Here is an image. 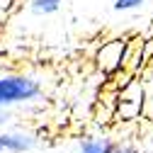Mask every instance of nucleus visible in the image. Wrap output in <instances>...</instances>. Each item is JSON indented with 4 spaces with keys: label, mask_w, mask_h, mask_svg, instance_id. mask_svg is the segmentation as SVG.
<instances>
[{
    "label": "nucleus",
    "mask_w": 153,
    "mask_h": 153,
    "mask_svg": "<svg viewBox=\"0 0 153 153\" xmlns=\"http://www.w3.org/2000/svg\"><path fill=\"white\" fill-rule=\"evenodd\" d=\"M34 146H36V136L29 131L0 134V153H29Z\"/></svg>",
    "instance_id": "3"
},
{
    "label": "nucleus",
    "mask_w": 153,
    "mask_h": 153,
    "mask_svg": "<svg viewBox=\"0 0 153 153\" xmlns=\"http://www.w3.org/2000/svg\"><path fill=\"white\" fill-rule=\"evenodd\" d=\"M97 59H100V66H102L105 71H117V68L124 63V42L114 39V42L105 44L102 51L97 53Z\"/></svg>",
    "instance_id": "4"
},
{
    "label": "nucleus",
    "mask_w": 153,
    "mask_h": 153,
    "mask_svg": "<svg viewBox=\"0 0 153 153\" xmlns=\"http://www.w3.org/2000/svg\"><path fill=\"white\" fill-rule=\"evenodd\" d=\"M61 3H63V0H29V10H32L34 15L44 17V15H53V12H59Z\"/></svg>",
    "instance_id": "5"
},
{
    "label": "nucleus",
    "mask_w": 153,
    "mask_h": 153,
    "mask_svg": "<svg viewBox=\"0 0 153 153\" xmlns=\"http://www.w3.org/2000/svg\"><path fill=\"white\" fill-rule=\"evenodd\" d=\"M78 153H139V148L109 136H85L78 143Z\"/></svg>",
    "instance_id": "2"
},
{
    "label": "nucleus",
    "mask_w": 153,
    "mask_h": 153,
    "mask_svg": "<svg viewBox=\"0 0 153 153\" xmlns=\"http://www.w3.org/2000/svg\"><path fill=\"white\" fill-rule=\"evenodd\" d=\"M7 119H10V114H7L5 109H3V105H0V124H5Z\"/></svg>",
    "instance_id": "7"
},
{
    "label": "nucleus",
    "mask_w": 153,
    "mask_h": 153,
    "mask_svg": "<svg viewBox=\"0 0 153 153\" xmlns=\"http://www.w3.org/2000/svg\"><path fill=\"white\" fill-rule=\"evenodd\" d=\"M42 95V83L29 78V75H5L0 78V105H20V102H32Z\"/></svg>",
    "instance_id": "1"
},
{
    "label": "nucleus",
    "mask_w": 153,
    "mask_h": 153,
    "mask_svg": "<svg viewBox=\"0 0 153 153\" xmlns=\"http://www.w3.org/2000/svg\"><path fill=\"white\" fill-rule=\"evenodd\" d=\"M143 3L146 0H114V10L117 12H131V10H139V7H143Z\"/></svg>",
    "instance_id": "6"
}]
</instances>
